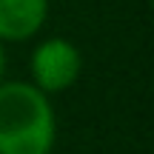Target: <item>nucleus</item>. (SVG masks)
<instances>
[{
	"label": "nucleus",
	"instance_id": "f257e3e1",
	"mask_svg": "<svg viewBox=\"0 0 154 154\" xmlns=\"http://www.w3.org/2000/svg\"><path fill=\"white\" fill-rule=\"evenodd\" d=\"M57 114L49 94L29 80L0 83V154H51Z\"/></svg>",
	"mask_w": 154,
	"mask_h": 154
},
{
	"label": "nucleus",
	"instance_id": "f03ea898",
	"mask_svg": "<svg viewBox=\"0 0 154 154\" xmlns=\"http://www.w3.org/2000/svg\"><path fill=\"white\" fill-rule=\"evenodd\" d=\"M29 74L32 86L43 94H60L72 88L83 74V54L66 37H49L37 43L29 57Z\"/></svg>",
	"mask_w": 154,
	"mask_h": 154
},
{
	"label": "nucleus",
	"instance_id": "7ed1b4c3",
	"mask_svg": "<svg viewBox=\"0 0 154 154\" xmlns=\"http://www.w3.org/2000/svg\"><path fill=\"white\" fill-rule=\"evenodd\" d=\"M49 0H0V43H23L43 29Z\"/></svg>",
	"mask_w": 154,
	"mask_h": 154
},
{
	"label": "nucleus",
	"instance_id": "20e7f679",
	"mask_svg": "<svg viewBox=\"0 0 154 154\" xmlns=\"http://www.w3.org/2000/svg\"><path fill=\"white\" fill-rule=\"evenodd\" d=\"M3 72H6V51H3V43H0V83H3Z\"/></svg>",
	"mask_w": 154,
	"mask_h": 154
}]
</instances>
